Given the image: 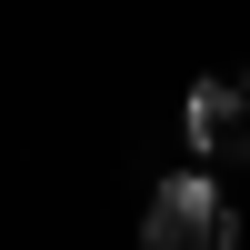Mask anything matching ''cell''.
<instances>
[{"mask_svg": "<svg viewBox=\"0 0 250 250\" xmlns=\"http://www.w3.org/2000/svg\"><path fill=\"white\" fill-rule=\"evenodd\" d=\"M180 130L200 160H250V70H210L180 100Z\"/></svg>", "mask_w": 250, "mask_h": 250, "instance_id": "7a4b0ae2", "label": "cell"}, {"mask_svg": "<svg viewBox=\"0 0 250 250\" xmlns=\"http://www.w3.org/2000/svg\"><path fill=\"white\" fill-rule=\"evenodd\" d=\"M140 250H240V210L220 200L210 170H170L140 210Z\"/></svg>", "mask_w": 250, "mask_h": 250, "instance_id": "6da1fadb", "label": "cell"}]
</instances>
